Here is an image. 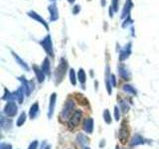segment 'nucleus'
<instances>
[{
  "instance_id": "nucleus-1",
  "label": "nucleus",
  "mask_w": 159,
  "mask_h": 149,
  "mask_svg": "<svg viewBox=\"0 0 159 149\" xmlns=\"http://www.w3.org/2000/svg\"><path fill=\"white\" fill-rule=\"evenodd\" d=\"M80 119H81V113H80V112H76L75 115H74V116H73V118H72V120H71V124H72V122H73L74 126H76V125L78 124V122H79Z\"/></svg>"
}]
</instances>
